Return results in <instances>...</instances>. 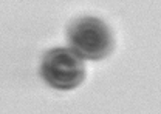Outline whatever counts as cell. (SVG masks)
<instances>
[{
  "mask_svg": "<svg viewBox=\"0 0 161 114\" xmlns=\"http://www.w3.org/2000/svg\"><path fill=\"white\" fill-rule=\"evenodd\" d=\"M70 48L87 60H102L113 49V36L108 26L96 17L75 20L67 31Z\"/></svg>",
  "mask_w": 161,
  "mask_h": 114,
  "instance_id": "6da1fadb",
  "label": "cell"
},
{
  "mask_svg": "<svg viewBox=\"0 0 161 114\" xmlns=\"http://www.w3.org/2000/svg\"><path fill=\"white\" fill-rule=\"evenodd\" d=\"M40 76L51 88L70 91L84 82L85 66L71 48H53L42 57Z\"/></svg>",
  "mask_w": 161,
  "mask_h": 114,
  "instance_id": "7a4b0ae2",
  "label": "cell"
}]
</instances>
